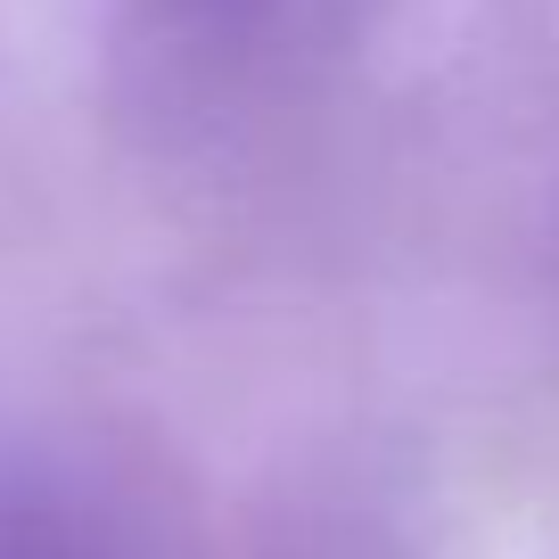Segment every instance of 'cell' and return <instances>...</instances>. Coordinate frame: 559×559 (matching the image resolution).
I'll use <instances>...</instances> for the list:
<instances>
[{
  "label": "cell",
  "mask_w": 559,
  "mask_h": 559,
  "mask_svg": "<svg viewBox=\"0 0 559 559\" xmlns=\"http://www.w3.org/2000/svg\"><path fill=\"white\" fill-rule=\"evenodd\" d=\"M0 559H99V543L74 526L58 493L0 477Z\"/></svg>",
  "instance_id": "6da1fadb"
}]
</instances>
